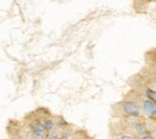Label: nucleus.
<instances>
[{"mask_svg":"<svg viewBox=\"0 0 156 139\" xmlns=\"http://www.w3.org/2000/svg\"><path fill=\"white\" fill-rule=\"evenodd\" d=\"M124 112L127 115H133V116L139 115V108L133 103H125L124 104Z\"/></svg>","mask_w":156,"mask_h":139,"instance_id":"obj_1","label":"nucleus"},{"mask_svg":"<svg viewBox=\"0 0 156 139\" xmlns=\"http://www.w3.org/2000/svg\"><path fill=\"white\" fill-rule=\"evenodd\" d=\"M144 110H145L148 114H150V115H155L156 106L153 102H150V101H145V102H144Z\"/></svg>","mask_w":156,"mask_h":139,"instance_id":"obj_2","label":"nucleus"},{"mask_svg":"<svg viewBox=\"0 0 156 139\" xmlns=\"http://www.w3.org/2000/svg\"><path fill=\"white\" fill-rule=\"evenodd\" d=\"M33 137L34 139H43L46 137V131L42 128H36L33 131Z\"/></svg>","mask_w":156,"mask_h":139,"instance_id":"obj_3","label":"nucleus"},{"mask_svg":"<svg viewBox=\"0 0 156 139\" xmlns=\"http://www.w3.org/2000/svg\"><path fill=\"white\" fill-rule=\"evenodd\" d=\"M41 127H42V130H44V131H51V130L54 127V122H53L52 120H46V121L41 122Z\"/></svg>","mask_w":156,"mask_h":139,"instance_id":"obj_4","label":"nucleus"},{"mask_svg":"<svg viewBox=\"0 0 156 139\" xmlns=\"http://www.w3.org/2000/svg\"><path fill=\"white\" fill-rule=\"evenodd\" d=\"M147 95H148V97L151 99V101L156 102V91H153V90H148V91H147Z\"/></svg>","mask_w":156,"mask_h":139,"instance_id":"obj_5","label":"nucleus"},{"mask_svg":"<svg viewBox=\"0 0 156 139\" xmlns=\"http://www.w3.org/2000/svg\"><path fill=\"white\" fill-rule=\"evenodd\" d=\"M48 138L49 139H58L59 136H58V133H57V132H51V133L48 134Z\"/></svg>","mask_w":156,"mask_h":139,"instance_id":"obj_6","label":"nucleus"},{"mask_svg":"<svg viewBox=\"0 0 156 139\" xmlns=\"http://www.w3.org/2000/svg\"><path fill=\"white\" fill-rule=\"evenodd\" d=\"M120 139H136V138L130 137V136H122V137H120Z\"/></svg>","mask_w":156,"mask_h":139,"instance_id":"obj_7","label":"nucleus"},{"mask_svg":"<svg viewBox=\"0 0 156 139\" xmlns=\"http://www.w3.org/2000/svg\"><path fill=\"white\" fill-rule=\"evenodd\" d=\"M142 139H153V138H151L150 136H145V137H143Z\"/></svg>","mask_w":156,"mask_h":139,"instance_id":"obj_8","label":"nucleus"}]
</instances>
